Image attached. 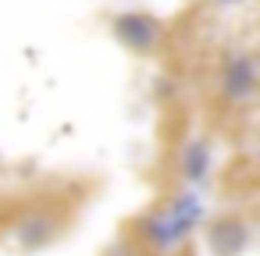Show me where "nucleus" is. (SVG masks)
<instances>
[{
	"label": "nucleus",
	"instance_id": "nucleus-1",
	"mask_svg": "<svg viewBox=\"0 0 260 256\" xmlns=\"http://www.w3.org/2000/svg\"><path fill=\"white\" fill-rule=\"evenodd\" d=\"M200 221H203L200 199H196V196H178L164 213L143 221V231H146V238H150L157 249H171V245H178Z\"/></svg>",
	"mask_w": 260,
	"mask_h": 256
},
{
	"label": "nucleus",
	"instance_id": "nucleus-2",
	"mask_svg": "<svg viewBox=\"0 0 260 256\" xmlns=\"http://www.w3.org/2000/svg\"><path fill=\"white\" fill-rule=\"evenodd\" d=\"M114 36L121 47H128L132 54H150L160 40V22L153 15H143V11H128V15H118L114 18Z\"/></svg>",
	"mask_w": 260,
	"mask_h": 256
},
{
	"label": "nucleus",
	"instance_id": "nucleus-3",
	"mask_svg": "<svg viewBox=\"0 0 260 256\" xmlns=\"http://www.w3.org/2000/svg\"><path fill=\"white\" fill-rule=\"evenodd\" d=\"M207 249L214 256H242L249 249V224L242 217H221L207 228Z\"/></svg>",
	"mask_w": 260,
	"mask_h": 256
},
{
	"label": "nucleus",
	"instance_id": "nucleus-4",
	"mask_svg": "<svg viewBox=\"0 0 260 256\" xmlns=\"http://www.w3.org/2000/svg\"><path fill=\"white\" fill-rule=\"evenodd\" d=\"M221 93L228 100H249L256 93V61L253 54H232L221 75Z\"/></svg>",
	"mask_w": 260,
	"mask_h": 256
},
{
	"label": "nucleus",
	"instance_id": "nucleus-5",
	"mask_svg": "<svg viewBox=\"0 0 260 256\" xmlns=\"http://www.w3.org/2000/svg\"><path fill=\"white\" fill-rule=\"evenodd\" d=\"M207 171H210V142L207 139H192L185 146V153H182V178L200 185L207 178Z\"/></svg>",
	"mask_w": 260,
	"mask_h": 256
},
{
	"label": "nucleus",
	"instance_id": "nucleus-6",
	"mask_svg": "<svg viewBox=\"0 0 260 256\" xmlns=\"http://www.w3.org/2000/svg\"><path fill=\"white\" fill-rule=\"evenodd\" d=\"M54 235H57V224H54V217H43V213L25 217V221L18 224V242H22L25 249H40V245L50 242Z\"/></svg>",
	"mask_w": 260,
	"mask_h": 256
},
{
	"label": "nucleus",
	"instance_id": "nucleus-7",
	"mask_svg": "<svg viewBox=\"0 0 260 256\" xmlns=\"http://www.w3.org/2000/svg\"><path fill=\"white\" fill-rule=\"evenodd\" d=\"M210 8H239V4H246V0H207Z\"/></svg>",
	"mask_w": 260,
	"mask_h": 256
}]
</instances>
